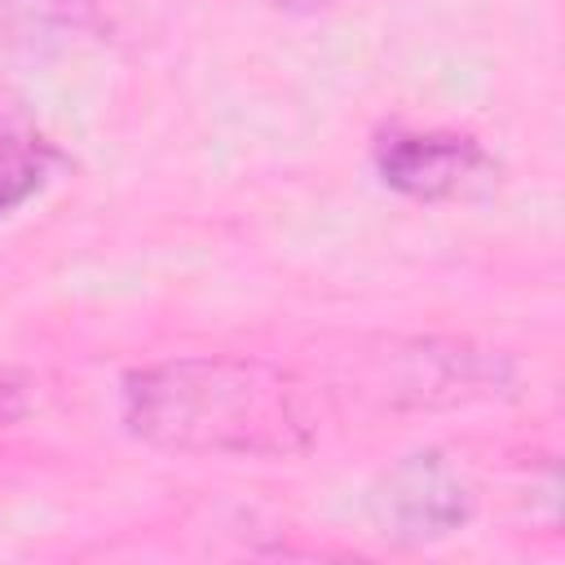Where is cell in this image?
<instances>
[{
	"label": "cell",
	"mask_w": 565,
	"mask_h": 565,
	"mask_svg": "<svg viewBox=\"0 0 565 565\" xmlns=\"http://www.w3.org/2000/svg\"><path fill=\"white\" fill-rule=\"evenodd\" d=\"M124 424L163 450L291 459L318 437L309 388L256 358H172L124 380Z\"/></svg>",
	"instance_id": "cell-1"
},
{
	"label": "cell",
	"mask_w": 565,
	"mask_h": 565,
	"mask_svg": "<svg viewBox=\"0 0 565 565\" xmlns=\"http://www.w3.org/2000/svg\"><path fill=\"white\" fill-rule=\"evenodd\" d=\"M371 512L380 521V534L397 543H433L455 534L472 516V494L437 450H419L375 481Z\"/></svg>",
	"instance_id": "cell-2"
},
{
	"label": "cell",
	"mask_w": 565,
	"mask_h": 565,
	"mask_svg": "<svg viewBox=\"0 0 565 565\" xmlns=\"http://www.w3.org/2000/svg\"><path fill=\"white\" fill-rule=\"evenodd\" d=\"M375 172L388 190L424 203L472 194L494 177V159L463 132H388L375 146Z\"/></svg>",
	"instance_id": "cell-3"
},
{
	"label": "cell",
	"mask_w": 565,
	"mask_h": 565,
	"mask_svg": "<svg viewBox=\"0 0 565 565\" xmlns=\"http://www.w3.org/2000/svg\"><path fill=\"white\" fill-rule=\"evenodd\" d=\"M18 411H22V388L0 375V419H4V415H18Z\"/></svg>",
	"instance_id": "cell-4"
}]
</instances>
